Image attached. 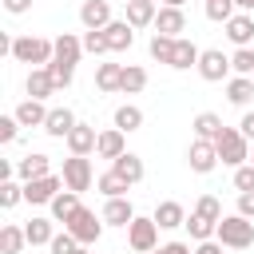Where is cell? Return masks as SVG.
<instances>
[{
  "label": "cell",
  "mask_w": 254,
  "mask_h": 254,
  "mask_svg": "<svg viewBox=\"0 0 254 254\" xmlns=\"http://www.w3.org/2000/svg\"><path fill=\"white\" fill-rule=\"evenodd\" d=\"M79 56H83V36H71V32L56 36V56H52V64H48V71H52L56 87H71Z\"/></svg>",
  "instance_id": "cell-1"
},
{
  "label": "cell",
  "mask_w": 254,
  "mask_h": 254,
  "mask_svg": "<svg viewBox=\"0 0 254 254\" xmlns=\"http://www.w3.org/2000/svg\"><path fill=\"white\" fill-rule=\"evenodd\" d=\"M52 56H56V40H44V36H16V40H12V60H16V64L48 67Z\"/></svg>",
  "instance_id": "cell-2"
},
{
  "label": "cell",
  "mask_w": 254,
  "mask_h": 254,
  "mask_svg": "<svg viewBox=\"0 0 254 254\" xmlns=\"http://www.w3.org/2000/svg\"><path fill=\"white\" fill-rule=\"evenodd\" d=\"M222 246H230V250H250L254 246V218H246V214H222V222H218V234H214Z\"/></svg>",
  "instance_id": "cell-3"
},
{
  "label": "cell",
  "mask_w": 254,
  "mask_h": 254,
  "mask_svg": "<svg viewBox=\"0 0 254 254\" xmlns=\"http://www.w3.org/2000/svg\"><path fill=\"white\" fill-rule=\"evenodd\" d=\"M214 147H218V159H222L226 167L250 163V139H246L238 127H222V135L214 139Z\"/></svg>",
  "instance_id": "cell-4"
},
{
  "label": "cell",
  "mask_w": 254,
  "mask_h": 254,
  "mask_svg": "<svg viewBox=\"0 0 254 254\" xmlns=\"http://www.w3.org/2000/svg\"><path fill=\"white\" fill-rule=\"evenodd\" d=\"M103 226H107V222H103V214L95 218V210H87V206H79V210L64 222V230H71L79 246H95V242H99V234H103Z\"/></svg>",
  "instance_id": "cell-5"
},
{
  "label": "cell",
  "mask_w": 254,
  "mask_h": 254,
  "mask_svg": "<svg viewBox=\"0 0 254 254\" xmlns=\"http://www.w3.org/2000/svg\"><path fill=\"white\" fill-rule=\"evenodd\" d=\"M91 183H95V171H91V159L87 155H71V159H64V187L67 190H91Z\"/></svg>",
  "instance_id": "cell-6"
},
{
  "label": "cell",
  "mask_w": 254,
  "mask_h": 254,
  "mask_svg": "<svg viewBox=\"0 0 254 254\" xmlns=\"http://www.w3.org/2000/svg\"><path fill=\"white\" fill-rule=\"evenodd\" d=\"M127 242H131V250H139V254H151L155 246H159V222L155 218H131V226H127Z\"/></svg>",
  "instance_id": "cell-7"
},
{
  "label": "cell",
  "mask_w": 254,
  "mask_h": 254,
  "mask_svg": "<svg viewBox=\"0 0 254 254\" xmlns=\"http://www.w3.org/2000/svg\"><path fill=\"white\" fill-rule=\"evenodd\" d=\"M60 187H64V175H40V179H28V183H24V202L44 206V202H52V198L60 194Z\"/></svg>",
  "instance_id": "cell-8"
},
{
  "label": "cell",
  "mask_w": 254,
  "mask_h": 254,
  "mask_svg": "<svg viewBox=\"0 0 254 254\" xmlns=\"http://www.w3.org/2000/svg\"><path fill=\"white\" fill-rule=\"evenodd\" d=\"M230 56H222L218 48H206L202 56H198V75L206 79V83H222V79H230Z\"/></svg>",
  "instance_id": "cell-9"
},
{
  "label": "cell",
  "mask_w": 254,
  "mask_h": 254,
  "mask_svg": "<svg viewBox=\"0 0 254 254\" xmlns=\"http://www.w3.org/2000/svg\"><path fill=\"white\" fill-rule=\"evenodd\" d=\"M187 163H190L194 175H210L222 159H218V147H214L210 139H194V143L187 147Z\"/></svg>",
  "instance_id": "cell-10"
},
{
  "label": "cell",
  "mask_w": 254,
  "mask_h": 254,
  "mask_svg": "<svg viewBox=\"0 0 254 254\" xmlns=\"http://www.w3.org/2000/svg\"><path fill=\"white\" fill-rule=\"evenodd\" d=\"M222 28H226V40L234 48H254V16L250 12H234Z\"/></svg>",
  "instance_id": "cell-11"
},
{
  "label": "cell",
  "mask_w": 254,
  "mask_h": 254,
  "mask_svg": "<svg viewBox=\"0 0 254 254\" xmlns=\"http://www.w3.org/2000/svg\"><path fill=\"white\" fill-rule=\"evenodd\" d=\"M79 24H83L87 32L107 28V24H111V4H107V0H83V4H79Z\"/></svg>",
  "instance_id": "cell-12"
},
{
  "label": "cell",
  "mask_w": 254,
  "mask_h": 254,
  "mask_svg": "<svg viewBox=\"0 0 254 254\" xmlns=\"http://www.w3.org/2000/svg\"><path fill=\"white\" fill-rule=\"evenodd\" d=\"M64 143H67V151H71V155H91V151H95V143H99V131H95L91 123H75V127L67 131V139H64Z\"/></svg>",
  "instance_id": "cell-13"
},
{
  "label": "cell",
  "mask_w": 254,
  "mask_h": 254,
  "mask_svg": "<svg viewBox=\"0 0 254 254\" xmlns=\"http://www.w3.org/2000/svg\"><path fill=\"white\" fill-rule=\"evenodd\" d=\"M24 91H28V99H48V95H56L60 87H56V79H52L48 67H32L28 79H24Z\"/></svg>",
  "instance_id": "cell-14"
},
{
  "label": "cell",
  "mask_w": 254,
  "mask_h": 254,
  "mask_svg": "<svg viewBox=\"0 0 254 254\" xmlns=\"http://www.w3.org/2000/svg\"><path fill=\"white\" fill-rule=\"evenodd\" d=\"M155 32H163V36H175V40H179V36L187 32V12H183V8H167V4H163V8H159V16H155Z\"/></svg>",
  "instance_id": "cell-15"
},
{
  "label": "cell",
  "mask_w": 254,
  "mask_h": 254,
  "mask_svg": "<svg viewBox=\"0 0 254 254\" xmlns=\"http://www.w3.org/2000/svg\"><path fill=\"white\" fill-rule=\"evenodd\" d=\"M123 151H127V131H119V127L99 131V143H95V155L99 159H119Z\"/></svg>",
  "instance_id": "cell-16"
},
{
  "label": "cell",
  "mask_w": 254,
  "mask_h": 254,
  "mask_svg": "<svg viewBox=\"0 0 254 254\" xmlns=\"http://www.w3.org/2000/svg\"><path fill=\"white\" fill-rule=\"evenodd\" d=\"M151 218L159 222V230H179V226H187V210H183V202H175V198L159 202Z\"/></svg>",
  "instance_id": "cell-17"
},
{
  "label": "cell",
  "mask_w": 254,
  "mask_h": 254,
  "mask_svg": "<svg viewBox=\"0 0 254 254\" xmlns=\"http://www.w3.org/2000/svg\"><path fill=\"white\" fill-rule=\"evenodd\" d=\"M198 48H194V40H187V36H179L175 40V52H171V64L167 67H175V71H187V67H198Z\"/></svg>",
  "instance_id": "cell-18"
},
{
  "label": "cell",
  "mask_w": 254,
  "mask_h": 254,
  "mask_svg": "<svg viewBox=\"0 0 254 254\" xmlns=\"http://www.w3.org/2000/svg\"><path fill=\"white\" fill-rule=\"evenodd\" d=\"M131 218H135V206H131L127 194L107 198V206H103V222H107V226H131Z\"/></svg>",
  "instance_id": "cell-19"
},
{
  "label": "cell",
  "mask_w": 254,
  "mask_h": 254,
  "mask_svg": "<svg viewBox=\"0 0 254 254\" xmlns=\"http://www.w3.org/2000/svg\"><path fill=\"white\" fill-rule=\"evenodd\" d=\"M159 16V4L155 0H127V24L131 28H151Z\"/></svg>",
  "instance_id": "cell-20"
},
{
  "label": "cell",
  "mask_w": 254,
  "mask_h": 254,
  "mask_svg": "<svg viewBox=\"0 0 254 254\" xmlns=\"http://www.w3.org/2000/svg\"><path fill=\"white\" fill-rule=\"evenodd\" d=\"M79 119L71 115V107H52L48 111V123H44V131L52 135V139H67V131L75 127Z\"/></svg>",
  "instance_id": "cell-21"
},
{
  "label": "cell",
  "mask_w": 254,
  "mask_h": 254,
  "mask_svg": "<svg viewBox=\"0 0 254 254\" xmlns=\"http://www.w3.org/2000/svg\"><path fill=\"white\" fill-rule=\"evenodd\" d=\"M12 115L20 119V127H44V123H48V107H44V99H24Z\"/></svg>",
  "instance_id": "cell-22"
},
{
  "label": "cell",
  "mask_w": 254,
  "mask_h": 254,
  "mask_svg": "<svg viewBox=\"0 0 254 254\" xmlns=\"http://www.w3.org/2000/svg\"><path fill=\"white\" fill-rule=\"evenodd\" d=\"M16 175L28 183V179H40V175H52V159L48 155H24V159H16Z\"/></svg>",
  "instance_id": "cell-23"
},
{
  "label": "cell",
  "mask_w": 254,
  "mask_h": 254,
  "mask_svg": "<svg viewBox=\"0 0 254 254\" xmlns=\"http://www.w3.org/2000/svg\"><path fill=\"white\" fill-rule=\"evenodd\" d=\"M111 171H115V175H123L131 187H135V183H143V175H147V171H143V159H139V155H131V151H123L119 159H111Z\"/></svg>",
  "instance_id": "cell-24"
},
{
  "label": "cell",
  "mask_w": 254,
  "mask_h": 254,
  "mask_svg": "<svg viewBox=\"0 0 254 254\" xmlns=\"http://www.w3.org/2000/svg\"><path fill=\"white\" fill-rule=\"evenodd\" d=\"M103 32H107V44H111V52H127V48L135 44V28H131L127 20H111Z\"/></svg>",
  "instance_id": "cell-25"
},
{
  "label": "cell",
  "mask_w": 254,
  "mask_h": 254,
  "mask_svg": "<svg viewBox=\"0 0 254 254\" xmlns=\"http://www.w3.org/2000/svg\"><path fill=\"white\" fill-rule=\"evenodd\" d=\"M190 127H194V139H210V143H214V139L222 135V127H226V123H222L214 111H198V115L190 119Z\"/></svg>",
  "instance_id": "cell-26"
},
{
  "label": "cell",
  "mask_w": 254,
  "mask_h": 254,
  "mask_svg": "<svg viewBox=\"0 0 254 254\" xmlns=\"http://www.w3.org/2000/svg\"><path fill=\"white\" fill-rule=\"evenodd\" d=\"M48 206H52V218H56V222H67V218L79 210V190H67V187H64Z\"/></svg>",
  "instance_id": "cell-27"
},
{
  "label": "cell",
  "mask_w": 254,
  "mask_h": 254,
  "mask_svg": "<svg viewBox=\"0 0 254 254\" xmlns=\"http://www.w3.org/2000/svg\"><path fill=\"white\" fill-rule=\"evenodd\" d=\"M24 246H28V234H24V226H16V222L0 226V254H20Z\"/></svg>",
  "instance_id": "cell-28"
},
{
  "label": "cell",
  "mask_w": 254,
  "mask_h": 254,
  "mask_svg": "<svg viewBox=\"0 0 254 254\" xmlns=\"http://www.w3.org/2000/svg\"><path fill=\"white\" fill-rule=\"evenodd\" d=\"M226 99L238 103V107H246V103L254 99V79H250V75H234V79H226Z\"/></svg>",
  "instance_id": "cell-29"
},
{
  "label": "cell",
  "mask_w": 254,
  "mask_h": 254,
  "mask_svg": "<svg viewBox=\"0 0 254 254\" xmlns=\"http://www.w3.org/2000/svg\"><path fill=\"white\" fill-rule=\"evenodd\" d=\"M119 79H123V64H99L95 67V87L99 91H119Z\"/></svg>",
  "instance_id": "cell-30"
},
{
  "label": "cell",
  "mask_w": 254,
  "mask_h": 254,
  "mask_svg": "<svg viewBox=\"0 0 254 254\" xmlns=\"http://www.w3.org/2000/svg\"><path fill=\"white\" fill-rule=\"evenodd\" d=\"M52 222H56V218H32V222L24 226V234H28V246H48V242L56 238Z\"/></svg>",
  "instance_id": "cell-31"
},
{
  "label": "cell",
  "mask_w": 254,
  "mask_h": 254,
  "mask_svg": "<svg viewBox=\"0 0 254 254\" xmlns=\"http://www.w3.org/2000/svg\"><path fill=\"white\" fill-rule=\"evenodd\" d=\"M143 87H147V71H143L139 64H127V67H123V79H119V91H123V95H139Z\"/></svg>",
  "instance_id": "cell-32"
},
{
  "label": "cell",
  "mask_w": 254,
  "mask_h": 254,
  "mask_svg": "<svg viewBox=\"0 0 254 254\" xmlns=\"http://www.w3.org/2000/svg\"><path fill=\"white\" fill-rule=\"evenodd\" d=\"M187 230H190V238H194V242H206V238H214V234H218V222H214V218H202L198 210H190Z\"/></svg>",
  "instance_id": "cell-33"
},
{
  "label": "cell",
  "mask_w": 254,
  "mask_h": 254,
  "mask_svg": "<svg viewBox=\"0 0 254 254\" xmlns=\"http://www.w3.org/2000/svg\"><path fill=\"white\" fill-rule=\"evenodd\" d=\"M95 187H99L107 198H119V194H127V190H131V183H127L123 175H115V171H103V175L95 179Z\"/></svg>",
  "instance_id": "cell-34"
},
{
  "label": "cell",
  "mask_w": 254,
  "mask_h": 254,
  "mask_svg": "<svg viewBox=\"0 0 254 254\" xmlns=\"http://www.w3.org/2000/svg\"><path fill=\"white\" fill-rule=\"evenodd\" d=\"M115 127H119V131H139V127H143V111H139L135 103L115 107Z\"/></svg>",
  "instance_id": "cell-35"
},
{
  "label": "cell",
  "mask_w": 254,
  "mask_h": 254,
  "mask_svg": "<svg viewBox=\"0 0 254 254\" xmlns=\"http://www.w3.org/2000/svg\"><path fill=\"white\" fill-rule=\"evenodd\" d=\"M147 52H151L159 64H171V52H175V36H163V32H155V36H151V44H147Z\"/></svg>",
  "instance_id": "cell-36"
},
{
  "label": "cell",
  "mask_w": 254,
  "mask_h": 254,
  "mask_svg": "<svg viewBox=\"0 0 254 254\" xmlns=\"http://www.w3.org/2000/svg\"><path fill=\"white\" fill-rule=\"evenodd\" d=\"M16 202H24V183H16V179H0V206L12 210Z\"/></svg>",
  "instance_id": "cell-37"
},
{
  "label": "cell",
  "mask_w": 254,
  "mask_h": 254,
  "mask_svg": "<svg viewBox=\"0 0 254 254\" xmlns=\"http://www.w3.org/2000/svg\"><path fill=\"white\" fill-rule=\"evenodd\" d=\"M234 0H206V20H214V24H226L230 16H234Z\"/></svg>",
  "instance_id": "cell-38"
},
{
  "label": "cell",
  "mask_w": 254,
  "mask_h": 254,
  "mask_svg": "<svg viewBox=\"0 0 254 254\" xmlns=\"http://www.w3.org/2000/svg\"><path fill=\"white\" fill-rule=\"evenodd\" d=\"M83 52H91V56H103V52H111V44H107V32L99 28V32H83Z\"/></svg>",
  "instance_id": "cell-39"
},
{
  "label": "cell",
  "mask_w": 254,
  "mask_h": 254,
  "mask_svg": "<svg viewBox=\"0 0 254 254\" xmlns=\"http://www.w3.org/2000/svg\"><path fill=\"white\" fill-rule=\"evenodd\" d=\"M194 210H198L202 218H214V222H222V202H218L214 194H198V202H194Z\"/></svg>",
  "instance_id": "cell-40"
},
{
  "label": "cell",
  "mask_w": 254,
  "mask_h": 254,
  "mask_svg": "<svg viewBox=\"0 0 254 254\" xmlns=\"http://www.w3.org/2000/svg\"><path fill=\"white\" fill-rule=\"evenodd\" d=\"M230 67H234L238 75H254V48H238V52L230 56Z\"/></svg>",
  "instance_id": "cell-41"
},
{
  "label": "cell",
  "mask_w": 254,
  "mask_h": 254,
  "mask_svg": "<svg viewBox=\"0 0 254 254\" xmlns=\"http://www.w3.org/2000/svg\"><path fill=\"white\" fill-rule=\"evenodd\" d=\"M48 250H52V254H75V250H79V242H75V234H71V230H64V234H56V238L48 242Z\"/></svg>",
  "instance_id": "cell-42"
},
{
  "label": "cell",
  "mask_w": 254,
  "mask_h": 254,
  "mask_svg": "<svg viewBox=\"0 0 254 254\" xmlns=\"http://www.w3.org/2000/svg\"><path fill=\"white\" fill-rule=\"evenodd\" d=\"M234 190H238V194H242V190H254V163L234 167Z\"/></svg>",
  "instance_id": "cell-43"
},
{
  "label": "cell",
  "mask_w": 254,
  "mask_h": 254,
  "mask_svg": "<svg viewBox=\"0 0 254 254\" xmlns=\"http://www.w3.org/2000/svg\"><path fill=\"white\" fill-rule=\"evenodd\" d=\"M16 135H20V119L16 115H0V143L8 147V143H16Z\"/></svg>",
  "instance_id": "cell-44"
},
{
  "label": "cell",
  "mask_w": 254,
  "mask_h": 254,
  "mask_svg": "<svg viewBox=\"0 0 254 254\" xmlns=\"http://www.w3.org/2000/svg\"><path fill=\"white\" fill-rule=\"evenodd\" d=\"M238 214L254 218V190H242V194H238Z\"/></svg>",
  "instance_id": "cell-45"
},
{
  "label": "cell",
  "mask_w": 254,
  "mask_h": 254,
  "mask_svg": "<svg viewBox=\"0 0 254 254\" xmlns=\"http://www.w3.org/2000/svg\"><path fill=\"white\" fill-rule=\"evenodd\" d=\"M151 254H190V246H187V242H163V246H155Z\"/></svg>",
  "instance_id": "cell-46"
},
{
  "label": "cell",
  "mask_w": 254,
  "mask_h": 254,
  "mask_svg": "<svg viewBox=\"0 0 254 254\" xmlns=\"http://www.w3.org/2000/svg\"><path fill=\"white\" fill-rule=\"evenodd\" d=\"M32 8V0H4V12H12V16H24Z\"/></svg>",
  "instance_id": "cell-47"
},
{
  "label": "cell",
  "mask_w": 254,
  "mask_h": 254,
  "mask_svg": "<svg viewBox=\"0 0 254 254\" xmlns=\"http://www.w3.org/2000/svg\"><path fill=\"white\" fill-rule=\"evenodd\" d=\"M190 254H222V242H214V238H206V242H198Z\"/></svg>",
  "instance_id": "cell-48"
},
{
  "label": "cell",
  "mask_w": 254,
  "mask_h": 254,
  "mask_svg": "<svg viewBox=\"0 0 254 254\" xmlns=\"http://www.w3.org/2000/svg\"><path fill=\"white\" fill-rule=\"evenodd\" d=\"M238 131H242L246 139H254V111H246V115H242V123H238Z\"/></svg>",
  "instance_id": "cell-49"
},
{
  "label": "cell",
  "mask_w": 254,
  "mask_h": 254,
  "mask_svg": "<svg viewBox=\"0 0 254 254\" xmlns=\"http://www.w3.org/2000/svg\"><path fill=\"white\" fill-rule=\"evenodd\" d=\"M238 4V12H254V0H234Z\"/></svg>",
  "instance_id": "cell-50"
},
{
  "label": "cell",
  "mask_w": 254,
  "mask_h": 254,
  "mask_svg": "<svg viewBox=\"0 0 254 254\" xmlns=\"http://www.w3.org/2000/svg\"><path fill=\"white\" fill-rule=\"evenodd\" d=\"M163 4H167V8H183L187 0H163Z\"/></svg>",
  "instance_id": "cell-51"
},
{
  "label": "cell",
  "mask_w": 254,
  "mask_h": 254,
  "mask_svg": "<svg viewBox=\"0 0 254 254\" xmlns=\"http://www.w3.org/2000/svg\"><path fill=\"white\" fill-rule=\"evenodd\" d=\"M75 254H91V246H79V250H75Z\"/></svg>",
  "instance_id": "cell-52"
},
{
  "label": "cell",
  "mask_w": 254,
  "mask_h": 254,
  "mask_svg": "<svg viewBox=\"0 0 254 254\" xmlns=\"http://www.w3.org/2000/svg\"><path fill=\"white\" fill-rule=\"evenodd\" d=\"M250 163H254V151H250Z\"/></svg>",
  "instance_id": "cell-53"
},
{
  "label": "cell",
  "mask_w": 254,
  "mask_h": 254,
  "mask_svg": "<svg viewBox=\"0 0 254 254\" xmlns=\"http://www.w3.org/2000/svg\"><path fill=\"white\" fill-rule=\"evenodd\" d=\"M250 79H254V75H250Z\"/></svg>",
  "instance_id": "cell-54"
}]
</instances>
